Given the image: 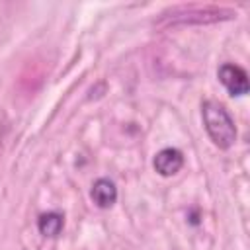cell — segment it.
<instances>
[{"label": "cell", "instance_id": "obj_1", "mask_svg": "<svg viewBox=\"0 0 250 250\" xmlns=\"http://www.w3.org/2000/svg\"><path fill=\"white\" fill-rule=\"evenodd\" d=\"M201 117L205 131L215 146L219 148H230L236 141V127L230 117V113L225 109L223 104L215 100H205L201 104Z\"/></svg>", "mask_w": 250, "mask_h": 250}, {"label": "cell", "instance_id": "obj_2", "mask_svg": "<svg viewBox=\"0 0 250 250\" xmlns=\"http://www.w3.org/2000/svg\"><path fill=\"white\" fill-rule=\"evenodd\" d=\"M217 76H219L221 84L227 88V92L230 96H244L248 92V88H250L248 74L238 64H232V62L221 64L219 70H217Z\"/></svg>", "mask_w": 250, "mask_h": 250}, {"label": "cell", "instance_id": "obj_3", "mask_svg": "<svg viewBox=\"0 0 250 250\" xmlns=\"http://www.w3.org/2000/svg\"><path fill=\"white\" fill-rule=\"evenodd\" d=\"M152 166L154 170L160 174V176H174L182 170L184 166V154L178 150V148H172V146H166L162 150H158L154 154V160H152Z\"/></svg>", "mask_w": 250, "mask_h": 250}, {"label": "cell", "instance_id": "obj_4", "mask_svg": "<svg viewBox=\"0 0 250 250\" xmlns=\"http://www.w3.org/2000/svg\"><path fill=\"white\" fill-rule=\"evenodd\" d=\"M92 201L100 207V209H107L115 203L117 199V188L109 178H98L92 184V191H90Z\"/></svg>", "mask_w": 250, "mask_h": 250}, {"label": "cell", "instance_id": "obj_5", "mask_svg": "<svg viewBox=\"0 0 250 250\" xmlns=\"http://www.w3.org/2000/svg\"><path fill=\"white\" fill-rule=\"evenodd\" d=\"M62 225H64V217L59 213V211H47V213H41L39 219H37V229L43 236H49V238H55L59 236V232L62 230Z\"/></svg>", "mask_w": 250, "mask_h": 250}]
</instances>
